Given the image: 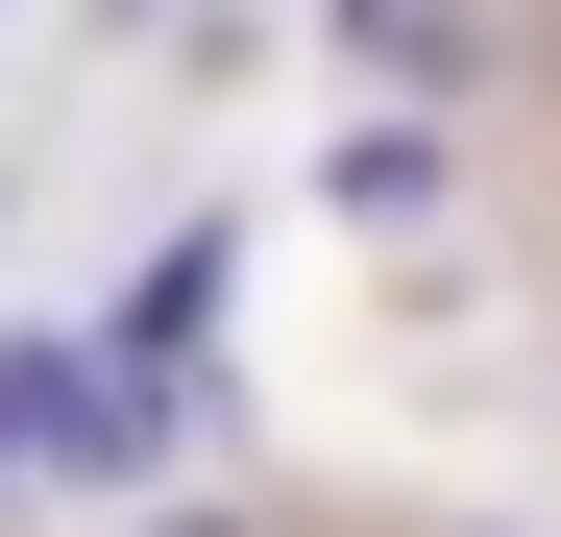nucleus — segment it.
Segmentation results:
<instances>
[{"mask_svg":"<svg viewBox=\"0 0 561 537\" xmlns=\"http://www.w3.org/2000/svg\"><path fill=\"white\" fill-rule=\"evenodd\" d=\"M318 196H342V220H439V123H342Z\"/></svg>","mask_w":561,"mask_h":537,"instance_id":"f03ea898","label":"nucleus"},{"mask_svg":"<svg viewBox=\"0 0 561 537\" xmlns=\"http://www.w3.org/2000/svg\"><path fill=\"white\" fill-rule=\"evenodd\" d=\"M463 537H489V513H463Z\"/></svg>","mask_w":561,"mask_h":537,"instance_id":"423d86ee","label":"nucleus"},{"mask_svg":"<svg viewBox=\"0 0 561 537\" xmlns=\"http://www.w3.org/2000/svg\"><path fill=\"white\" fill-rule=\"evenodd\" d=\"M147 537H244V513H147Z\"/></svg>","mask_w":561,"mask_h":537,"instance_id":"20e7f679","label":"nucleus"},{"mask_svg":"<svg viewBox=\"0 0 561 537\" xmlns=\"http://www.w3.org/2000/svg\"><path fill=\"white\" fill-rule=\"evenodd\" d=\"M123 25H147V0H123Z\"/></svg>","mask_w":561,"mask_h":537,"instance_id":"39448f33","label":"nucleus"},{"mask_svg":"<svg viewBox=\"0 0 561 537\" xmlns=\"http://www.w3.org/2000/svg\"><path fill=\"white\" fill-rule=\"evenodd\" d=\"M73 391H99V342H49V318L0 342V489H25V465H73Z\"/></svg>","mask_w":561,"mask_h":537,"instance_id":"f257e3e1","label":"nucleus"},{"mask_svg":"<svg viewBox=\"0 0 561 537\" xmlns=\"http://www.w3.org/2000/svg\"><path fill=\"white\" fill-rule=\"evenodd\" d=\"M342 49L391 73V99H463V0H342Z\"/></svg>","mask_w":561,"mask_h":537,"instance_id":"7ed1b4c3","label":"nucleus"}]
</instances>
